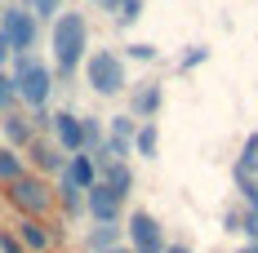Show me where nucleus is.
Here are the masks:
<instances>
[{
	"label": "nucleus",
	"instance_id": "f257e3e1",
	"mask_svg": "<svg viewBox=\"0 0 258 253\" xmlns=\"http://www.w3.org/2000/svg\"><path fill=\"white\" fill-rule=\"evenodd\" d=\"M49 49H53V67H58V76H76V67L85 62V53H89V23H85V14H58L49 27Z\"/></svg>",
	"mask_w": 258,
	"mask_h": 253
},
{
	"label": "nucleus",
	"instance_id": "f03ea898",
	"mask_svg": "<svg viewBox=\"0 0 258 253\" xmlns=\"http://www.w3.org/2000/svg\"><path fill=\"white\" fill-rule=\"evenodd\" d=\"M9 80H14V94H18V102H27L31 111L36 107H49V94H53V71L36 58V53H14V71H9Z\"/></svg>",
	"mask_w": 258,
	"mask_h": 253
},
{
	"label": "nucleus",
	"instance_id": "7ed1b4c3",
	"mask_svg": "<svg viewBox=\"0 0 258 253\" xmlns=\"http://www.w3.org/2000/svg\"><path fill=\"white\" fill-rule=\"evenodd\" d=\"M85 85L103 98H116L129 89V71H125V58L116 49H94L85 53Z\"/></svg>",
	"mask_w": 258,
	"mask_h": 253
},
{
	"label": "nucleus",
	"instance_id": "20e7f679",
	"mask_svg": "<svg viewBox=\"0 0 258 253\" xmlns=\"http://www.w3.org/2000/svg\"><path fill=\"white\" fill-rule=\"evenodd\" d=\"M5 200L14 204L23 218H40V213H49V204H53V187L40 174H23L14 182H5Z\"/></svg>",
	"mask_w": 258,
	"mask_h": 253
},
{
	"label": "nucleus",
	"instance_id": "39448f33",
	"mask_svg": "<svg viewBox=\"0 0 258 253\" xmlns=\"http://www.w3.org/2000/svg\"><path fill=\"white\" fill-rule=\"evenodd\" d=\"M0 36H5L9 53H31L36 40H40V23L27 14L23 5H5L0 9Z\"/></svg>",
	"mask_w": 258,
	"mask_h": 253
},
{
	"label": "nucleus",
	"instance_id": "423d86ee",
	"mask_svg": "<svg viewBox=\"0 0 258 253\" xmlns=\"http://www.w3.org/2000/svg\"><path fill=\"white\" fill-rule=\"evenodd\" d=\"M125 235H129V249L134 253H165V227L156 222L147 209H134L129 213Z\"/></svg>",
	"mask_w": 258,
	"mask_h": 253
},
{
	"label": "nucleus",
	"instance_id": "0eeeda50",
	"mask_svg": "<svg viewBox=\"0 0 258 253\" xmlns=\"http://www.w3.org/2000/svg\"><path fill=\"white\" fill-rule=\"evenodd\" d=\"M120 209H125V200H120L107 182H94V187L85 191V213H89L94 222H120Z\"/></svg>",
	"mask_w": 258,
	"mask_h": 253
},
{
	"label": "nucleus",
	"instance_id": "6e6552de",
	"mask_svg": "<svg viewBox=\"0 0 258 253\" xmlns=\"http://www.w3.org/2000/svg\"><path fill=\"white\" fill-rule=\"evenodd\" d=\"M53 142H58V151L62 155H76L85 151V129H80V116L76 111H53Z\"/></svg>",
	"mask_w": 258,
	"mask_h": 253
},
{
	"label": "nucleus",
	"instance_id": "1a4fd4ad",
	"mask_svg": "<svg viewBox=\"0 0 258 253\" xmlns=\"http://www.w3.org/2000/svg\"><path fill=\"white\" fill-rule=\"evenodd\" d=\"M165 102V85L156 80H143V85H129V116L134 120H152Z\"/></svg>",
	"mask_w": 258,
	"mask_h": 253
},
{
	"label": "nucleus",
	"instance_id": "9d476101",
	"mask_svg": "<svg viewBox=\"0 0 258 253\" xmlns=\"http://www.w3.org/2000/svg\"><path fill=\"white\" fill-rule=\"evenodd\" d=\"M14 235H18V244H23L27 253H49L53 240H58V231H49L40 218H23V222L14 227Z\"/></svg>",
	"mask_w": 258,
	"mask_h": 253
},
{
	"label": "nucleus",
	"instance_id": "9b49d317",
	"mask_svg": "<svg viewBox=\"0 0 258 253\" xmlns=\"http://www.w3.org/2000/svg\"><path fill=\"white\" fill-rule=\"evenodd\" d=\"M0 138H5V147L23 151L27 142L36 138V129H31V120H27L23 111H5V116H0Z\"/></svg>",
	"mask_w": 258,
	"mask_h": 253
},
{
	"label": "nucleus",
	"instance_id": "f8f14e48",
	"mask_svg": "<svg viewBox=\"0 0 258 253\" xmlns=\"http://www.w3.org/2000/svg\"><path fill=\"white\" fill-rule=\"evenodd\" d=\"M27 151H31V164H36L40 174H62V169H67V155L58 151V142H49V138H31Z\"/></svg>",
	"mask_w": 258,
	"mask_h": 253
},
{
	"label": "nucleus",
	"instance_id": "ddd939ff",
	"mask_svg": "<svg viewBox=\"0 0 258 253\" xmlns=\"http://www.w3.org/2000/svg\"><path fill=\"white\" fill-rule=\"evenodd\" d=\"M58 178H67L72 187L89 191V187L98 182V164H94V155H89V151H76V155H67V169H62Z\"/></svg>",
	"mask_w": 258,
	"mask_h": 253
},
{
	"label": "nucleus",
	"instance_id": "4468645a",
	"mask_svg": "<svg viewBox=\"0 0 258 253\" xmlns=\"http://www.w3.org/2000/svg\"><path fill=\"white\" fill-rule=\"evenodd\" d=\"M125 244V227L120 222H94L89 227V235H85V249L89 253H111Z\"/></svg>",
	"mask_w": 258,
	"mask_h": 253
},
{
	"label": "nucleus",
	"instance_id": "2eb2a0df",
	"mask_svg": "<svg viewBox=\"0 0 258 253\" xmlns=\"http://www.w3.org/2000/svg\"><path fill=\"white\" fill-rule=\"evenodd\" d=\"M98 182H107V187L125 200L129 191H134V169H129V160H120V164H103V169H98Z\"/></svg>",
	"mask_w": 258,
	"mask_h": 253
},
{
	"label": "nucleus",
	"instance_id": "dca6fc26",
	"mask_svg": "<svg viewBox=\"0 0 258 253\" xmlns=\"http://www.w3.org/2000/svg\"><path fill=\"white\" fill-rule=\"evenodd\" d=\"M236 182H258V133L245 142V151L236 155Z\"/></svg>",
	"mask_w": 258,
	"mask_h": 253
},
{
	"label": "nucleus",
	"instance_id": "f3484780",
	"mask_svg": "<svg viewBox=\"0 0 258 253\" xmlns=\"http://www.w3.org/2000/svg\"><path fill=\"white\" fill-rule=\"evenodd\" d=\"M156 147H160L156 120H143V125H138V133H134V151H138V155H147V160H156Z\"/></svg>",
	"mask_w": 258,
	"mask_h": 253
},
{
	"label": "nucleus",
	"instance_id": "a211bd4d",
	"mask_svg": "<svg viewBox=\"0 0 258 253\" xmlns=\"http://www.w3.org/2000/svg\"><path fill=\"white\" fill-rule=\"evenodd\" d=\"M134 133H138V120H134L129 111H120V116L107 120V138H116V142H129V147H134Z\"/></svg>",
	"mask_w": 258,
	"mask_h": 253
},
{
	"label": "nucleus",
	"instance_id": "6ab92c4d",
	"mask_svg": "<svg viewBox=\"0 0 258 253\" xmlns=\"http://www.w3.org/2000/svg\"><path fill=\"white\" fill-rule=\"evenodd\" d=\"M23 174H27V169H23V155L0 142V182H14V178H23Z\"/></svg>",
	"mask_w": 258,
	"mask_h": 253
},
{
	"label": "nucleus",
	"instance_id": "aec40b11",
	"mask_svg": "<svg viewBox=\"0 0 258 253\" xmlns=\"http://www.w3.org/2000/svg\"><path fill=\"white\" fill-rule=\"evenodd\" d=\"M58 196H62V209H67V218L85 213V191H80V187H72L67 178H58Z\"/></svg>",
	"mask_w": 258,
	"mask_h": 253
},
{
	"label": "nucleus",
	"instance_id": "412c9836",
	"mask_svg": "<svg viewBox=\"0 0 258 253\" xmlns=\"http://www.w3.org/2000/svg\"><path fill=\"white\" fill-rule=\"evenodd\" d=\"M80 129H85V151L94 155L98 147L107 142V129H103V120H94V116H80Z\"/></svg>",
	"mask_w": 258,
	"mask_h": 253
},
{
	"label": "nucleus",
	"instance_id": "4be33fe9",
	"mask_svg": "<svg viewBox=\"0 0 258 253\" xmlns=\"http://www.w3.org/2000/svg\"><path fill=\"white\" fill-rule=\"evenodd\" d=\"M138 18H143V0H125L120 14H116V23H120V27H134Z\"/></svg>",
	"mask_w": 258,
	"mask_h": 253
},
{
	"label": "nucleus",
	"instance_id": "5701e85b",
	"mask_svg": "<svg viewBox=\"0 0 258 253\" xmlns=\"http://www.w3.org/2000/svg\"><path fill=\"white\" fill-rule=\"evenodd\" d=\"M125 53L134 58V62H156V53H160V49H156V45H147V40H134Z\"/></svg>",
	"mask_w": 258,
	"mask_h": 253
},
{
	"label": "nucleus",
	"instance_id": "b1692460",
	"mask_svg": "<svg viewBox=\"0 0 258 253\" xmlns=\"http://www.w3.org/2000/svg\"><path fill=\"white\" fill-rule=\"evenodd\" d=\"M14 102H18V94H14V80L0 71V116H5V111H14Z\"/></svg>",
	"mask_w": 258,
	"mask_h": 253
},
{
	"label": "nucleus",
	"instance_id": "393cba45",
	"mask_svg": "<svg viewBox=\"0 0 258 253\" xmlns=\"http://www.w3.org/2000/svg\"><path fill=\"white\" fill-rule=\"evenodd\" d=\"M205 58H209V49H205V45H191V49H187V53L178 58V67H182V71H191V67H201Z\"/></svg>",
	"mask_w": 258,
	"mask_h": 253
},
{
	"label": "nucleus",
	"instance_id": "a878e982",
	"mask_svg": "<svg viewBox=\"0 0 258 253\" xmlns=\"http://www.w3.org/2000/svg\"><path fill=\"white\" fill-rule=\"evenodd\" d=\"M0 253H27V249L18 244V235H14V231H0Z\"/></svg>",
	"mask_w": 258,
	"mask_h": 253
},
{
	"label": "nucleus",
	"instance_id": "bb28decb",
	"mask_svg": "<svg viewBox=\"0 0 258 253\" xmlns=\"http://www.w3.org/2000/svg\"><path fill=\"white\" fill-rule=\"evenodd\" d=\"M120 5H125V0H94V9H98V14H111V18L120 14Z\"/></svg>",
	"mask_w": 258,
	"mask_h": 253
},
{
	"label": "nucleus",
	"instance_id": "cd10ccee",
	"mask_svg": "<svg viewBox=\"0 0 258 253\" xmlns=\"http://www.w3.org/2000/svg\"><path fill=\"white\" fill-rule=\"evenodd\" d=\"M165 253H191V244L187 240H174V244H165Z\"/></svg>",
	"mask_w": 258,
	"mask_h": 253
},
{
	"label": "nucleus",
	"instance_id": "c85d7f7f",
	"mask_svg": "<svg viewBox=\"0 0 258 253\" xmlns=\"http://www.w3.org/2000/svg\"><path fill=\"white\" fill-rule=\"evenodd\" d=\"M9 58H14V53H9V45H5V36H0V71L9 67Z\"/></svg>",
	"mask_w": 258,
	"mask_h": 253
},
{
	"label": "nucleus",
	"instance_id": "c756f323",
	"mask_svg": "<svg viewBox=\"0 0 258 253\" xmlns=\"http://www.w3.org/2000/svg\"><path fill=\"white\" fill-rule=\"evenodd\" d=\"M236 253H258V235L249 240V244H245V249H236Z\"/></svg>",
	"mask_w": 258,
	"mask_h": 253
},
{
	"label": "nucleus",
	"instance_id": "7c9ffc66",
	"mask_svg": "<svg viewBox=\"0 0 258 253\" xmlns=\"http://www.w3.org/2000/svg\"><path fill=\"white\" fill-rule=\"evenodd\" d=\"M111 253H134V249H129V244H120V249H111Z\"/></svg>",
	"mask_w": 258,
	"mask_h": 253
},
{
	"label": "nucleus",
	"instance_id": "2f4dec72",
	"mask_svg": "<svg viewBox=\"0 0 258 253\" xmlns=\"http://www.w3.org/2000/svg\"><path fill=\"white\" fill-rule=\"evenodd\" d=\"M0 5H9V0H0Z\"/></svg>",
	"mask_w": 258,
	"mask_h": 253
}]
</instances>
